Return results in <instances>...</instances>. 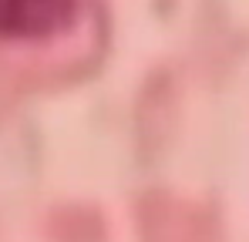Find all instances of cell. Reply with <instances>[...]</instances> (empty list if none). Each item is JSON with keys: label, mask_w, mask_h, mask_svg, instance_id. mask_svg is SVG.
I'll use <instances>...</instances> for the list:
<instances>
[{"label": "cell", "mask_w": 249, "mask_h": 242, "mask_svg": "<svg viewBox=\"0 0 249 242\" xmlns=\"http://www.w3.org/2000/svg\"><path fill=\"white\" fill-rule=\"evenodd\" d=\"M81 0H0V40H41L68 27Z\"/></svg>", "instance_id": "6da1fadb"}]
</instances>
